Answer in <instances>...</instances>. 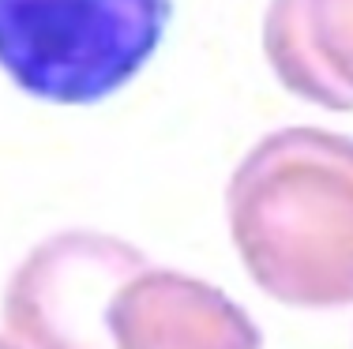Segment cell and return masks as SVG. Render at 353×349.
Masks as SVG:
<instances>
[{"instance_id":"obj_1","label":"cell","mask_w":353,"mask_h":349,"mask_svg":"<svg viewBox=\"0 0 353 349\" xmlns=\"http://www.w3.org/2000/svg\"><path fill=\"white\" fill-rule=\"evenodd\" d=\"M173 0H0V68L57 105L117 94L158 53Z\"/></svg>"}]
</instances>
